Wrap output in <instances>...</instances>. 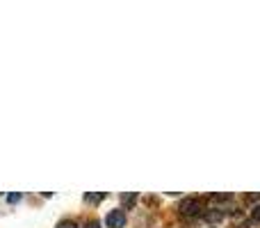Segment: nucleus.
<instances>
[{
    "mask_svg": "<svg viewBox=\"0 0 260 228\" xmlns=\"http://www.w3.org/2000/svg\"><path fill=\"white\" fill-rule=\"evenodd\" d=\"M21 201V194L14 192V194H7V203H18Z\"/></svg>",
    "mask_w": 260,
    "mask_h": 228,
    "instance_id": "8",
    "label": "nucleus"
},
{
    "mask_svg": "<svg viewBox=\"0 0 260 228\" xmlns=\"http://www.w3.org/2000/svg\"><path fill=\"white\" fill-rule=\"evenodd\" d=\"M133 203H137V194H123V206L130 208Z\"/></svg>",
    "mask_w": 260,
    "mask_h": 228,
    "instance_id": "5",
    "label": "nucleus"
},
{
    "mask_svg": "<svg viewBox=\"0 0 260 228\" xmlns=\"http://www.w3.org/2000/svg\"><path fill=\"white\" fill-rule=\"evenodd\" d=\"M203 210H206V203L201 199H185L178 206V212L183 217H199V215H203Z\"/></svg>",
    "mask_w": 260,
    "mask_h": 228,
    "instance_id": "1",
    "label": "nucleus"
},
{
    "mask_svg": "<svg viewBox=\"0 0 260 228\" xmlns=\"http://www.w3.org/2000/svg\"><path fill=\"white\" fill-rule=\"evenodd\" d=\"M105 224H108V228H123L126 226V212L123 210H112L108 215V219H105Z\"/></svg>",
    "mask_w": 260,
    "mask_h": 228,
    "instance_id": "2",
    "label": "nucleus"
},
{
    "mask_svg": "<svg viewBox=\"0 0 260 228\" xmlns=\"http://www.w3.org/2000/svg\"><path fill=\"white\" fill-rule=\"evenodd\" d=\"M251 221H256V224H260V206H256L251 210Z\"/></svg>",
    "mask_w": 260,
    "mask_h": 228,
    "instance_id": "7",
    "label": "nucleus"
},
{
    "mask_svg": "<svg viewBox=\"0 0 260 228\" xmlns=\"http://www.w3.org/2000/svg\"><path fill=\"white\" fill-rule=\"evenodd\" d=\"M85 228H101V221H89Z\"/></svg>",
    "mask_w": 260,
    "mask_h": 228,
    "instance_id": "9",
    "label": "nucleus"
},
{
    "mask_svg": "<svg viewBox=\"0 0 260 228\" xmlns=\"http://www.w3.org/2000/svg\"><path fill=\"white\" fill-rule=\"evenodd\" d=\"M103 199H105L103 192H91V194H87V197H85V201L87 203H101Z\"/></svg>",
    "mask_w": 260,
    "mask_h": 228,
    "instance_id": "4",
    "label": "nucleus"
},
{
    "mask_svg": "<svg viewBox=\"0 0 260 228\" xmlns=\"http://www.w3.org/2000/svg\"><path fill=\"white\" fill-rule=\"evenodd\" d=\"M203 217H206V221H221L224 219V212H219V210H208V212H203Z\"/></svg>",
    "mask_w": 260,
    "mask_h": 228,
    "instance_id": "3",
    "label": "nucleus"
},
{
    "mask_svg": "<svg viewBox=\"0 0 260 228\" xmlns=\"http://www.w3.org/2000/svg\"><path fill=\"white\" fill-rule=\"evenodd\" d=\"M57 228H80L76 224V221H71V219H64V221H59L57 224Z\"/></svg>",
    "mask_w": 260,
    "mask_h": 228,
    "instance_id": "6",
    "label": "nucleus"
}]
</instances>
